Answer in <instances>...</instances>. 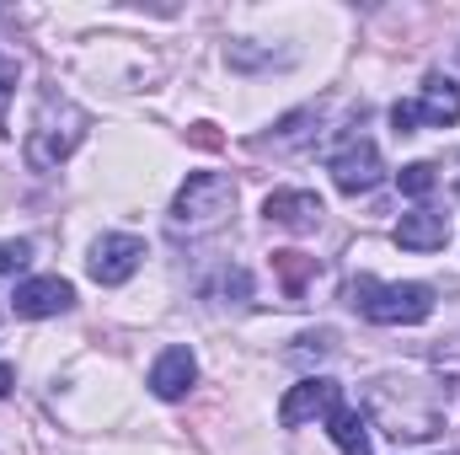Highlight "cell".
<instances>
[{
    "mask_svg": "<svg viewBox=\"0 0 460 455\" xmlns=\"http://www.w3.org/2000/svg\"><path fill=\"white\" fill-rule=\"evenodd\" d=\"M273 268H279L284 290L300 300V295H305V284H311V273H316V257H305V252H273Z\"/></svg>",
    "mask_w": 460,
    "mask_h": 455,
    "instance_id": "cell-14",
    "label": "cell"
},
{
    "mask_svg": "<svg viewBox=\"0 0 460 455\" xmlns=\"http://www.w3.org/2000/svg\"><path fill=\"white\" fill-rule=\"evenodd\" d=\"M338 402H343L338 380H327V375H305V380L279 402V424H284V429H300V424H311V418H327Z\"/></svg>",
    "mask_w": 460,
    "mask_h": 455,
    "instance_id": "cell-6",
    "label": "cell"
},
{
    "mask_svg": "<svg viewBox=\"0 0 460 455\" xmlns=\"http://www.w3.org/2000/svg\"><path fill=\"white\" fill-rule=\"evenodd\" d=\"M230 210H235V183L226 172H193L172 199V226L188 236H204V230L226 226Z\"/></svg>",
    "mask_w": 460,
    "mask_h": 455,
    "instance_id": "cell-3",
    "label": "cell"
},
{
    "mask_svg": "<svg viewBox=\"0 0 460 455\" xmlns=\"http://www.w3.org/2000/svg\"><path fill=\"white\" fill-rule=\"evenodd\" d=\"M380 150H375V139H364V134H353L343 150L332 156V183H338V193L348 199H358V193H369L375 183H380Z\"/></svg>",
    "mask_w": 460,
    "mask_h": 455,
    "instance_id": "cell-4",
    "label": "cell"
},
{
    "mask_svg": "<svg viewBox=\"0 0 460 455\" xmlns=\"http://www.w3.org/2000/svg\"><path fill=\"white\" fill-rule=\"evenodd\" d=\"M81 134H86V113L75 108V103H65V97H43L38 103V118H32V129H27V166L32 172H54L75 145H81Z\"/></svg>",
    "mask_w": 460,
    "mask_h": 455,
    "instance_id": "cell-2",
    "label": "cell"
},
{
    "mask_svg": "<svg viewBox=\"0 0 460 455\" xmlns=\"http://www.w3.org/2000/svg\"><path fill=\"white\" fill-rule=\"evenodd\" d=\"M322 134V108H300V113H289L268 139H257V150H273V156H289V150H300V145H311Z\"/></svg>",
    "mask_w": 460,
    "mask_h": 455,
    "instance_id": "cell-12",
    "label": "cell"
},
{
    "mask_svg": "<svg viewBox=\"0 0 460 455\" xmlns=\"http://www.w3.org/2000/svg\"><path fill=\"white\" fill-rule=\"evenodd\" d=\"M418 123H429V129H450V123H460V86L450 81V76H429V81H423Z\"/></svg>",
    "mask_w": 460,
    "mask_h": 455,
    "instance_id": "cell-11",
    "label": "cell"
},
{
    "mask_svg": "<svg viewBox=\"0 0 460 455\" xmlns=\"http://www.w3.org/2000/svg\"><path fill=\"white\" fill-rule=\"evenodd\" d=\"M16 317H59L75 306V284L59 279V273H43V279H22L16 295H11Z\"/></svg>",
    "mask_w": 460,
    "mask_h": 455,
    "instance_id": "cell-7",
    "label": "cell"
},
{
    "mask_svg": "<svg viewBox=\"0 0 460 455\" xmlns=\"http://www.w3.org/2000/svg\"><path fill=\"white\" fill-rule=\"evenodd\" d=\"M391 123H396V134H418V103H396Z\"/></svg>",
    "mask_w": 460,
    "mask_h": 455,
    "instance_id": "cell-17",
    "label": "cell"
},
{
    "mask_svg": "<svg viewBox=\"0 0 460 455\" xmlns=\"http://www.w3.org/2000/svg\"><path fill=\"white\" fill-rule=\"evenodd\" d=\"M434 183H439V166H434V161H412V166L396 172V188H402L407 199H429Z\"/></svg>",
    "mask_w": 460,
    "mask_h": 455,
    "instance_id": "cell-15",
    "label": "cell"
},
{
    "mask_svg": "<svg viewBox=\"0 0 460 455\" xmlns=\"http://www.w3.org/2000/svg\"><path fill=\"white\" fill-rule=\"evenodd\" d=\"M193 380H199L193 348H166V353L150 364V391H155L161 402H182V397L193 391Z\"/></svg>",
    "mask_w": 460,
    "mask_h": 455,
    "instance_id": "cell-9",
    "label": "cell"
},
{
    "mask_svg": "<svg viewBox=\"0 0 460 455\" xmlns=\"http://www.w3.org/2000/svg\"><path fill=\"white\" fill-rule=\"evenodd\" d=\"M262 215L284 230H316L322 215H327V204H322V193H311V188H279V193H268Z\"/></svg>",
    "mask_w": 460,
    "mask_h": 455,
    "instance_id": "cell-8",
    "label": "cell"
},
{
    "mask_svg": "<svg viewBox=\"0 0 460 455\" xmlns=\"http://www.w3.org/2000/svg\"><path fill=\"white\" fill-rule=\"evenodd\" d=\"M11 386H16V370H11V364H0V397H5Z\"/></svg>",
    "mask_w": 460,
    "mask_h": 455,
    "instance_id": "cell-18",
    "label": "cell"
},
{
    "mask_svg": "<svg viewBox=\"0 0 460 455\" xmlns=\"http://www.w3.org/2000/svg\"><path fill=\"white\" fill-rule=\"evenodd\" d=\"M348 300L380 327H418V322L434 317V290L429 284H380V279L358 273L348 284Z\"/></svg>",
    "mask_w": 460,
    "mask_h": 455,
    "instance_id": "cell-1",
    "label": "cell"
},
{
    "mask_svg": "<svg viewBox=\"0 0 460 455\" xmlns=\"http://www.w3.org/2000/svg\"><path fill=\"white\" fill-rule=\"evenodd\" d=\"M139 263H145V241L139 236H102L97 246H92V257H86V268H92V279L97 284H123V279H134L139 273Z\"/></svg>",
    "mask_w": 460,
    "mask_h": 455,
    "instance_id": "cell-5",
    "label": "cell"
},
{
    "mask_svg": "<svg viewBox=\"0 0 460 455\" xmlns=\"http://www.w3.org/2000/svg\"><path fill=\"white\" fill-rule=\"evenodd\" d=\"M450 455H460V451H450Z\"/></svg>",
    "mask_w": 460,
    "mask_h": 455,
    "instance_id": "cell-20",
    "label": "cell"
},
{
    "mask_svg": "<svg viewBox=\"0 0 460 455\" xmlns=\"http://www.w3.org/2000/svg\"><path fill=\"white\" fill-rule=\"evenodd\" d=\"M456 193H460V183H456Z\"/></svg>",
    "mask_w": 460,
    "mask_h": 455,
    "instance_id": "cell-19",
    "label": "cell"
},
{
    "mask_svg": "<svg viewBox=\"0 0 460 455\" xmlns=\"http://www.w3.org/2000/svg\"><path fill=\"white\" fill-rule=\"evenodd\" d=\"M32 263V241H0V279H16Z\"/></svg>",
    "mask_w": 460,
    "mask_h": 455,
    "instance_id": "cell-16",
    "label": "cell"
},
{
    "mask_svg": "<svg viewBox=\"0 0 460 455\" xmlns=\"http://www.w3.org/2000/svg\"><path fill=\"white\" fill-rule=\"evenodd\" d=\"M327 429H332V445L343 455H369V434H364L369 424H364L358 407H343V402H338V407L327 413Z\"/></svg>",
    "mask_w": 460,
    "mask_h": 455,
    "instance_id": "cell-13",
    "label": "cell"
},
{
    "mask_svg": "<svg viewBox=\"0 0 460 455\" xmlns=\"http://www.w3.org/2000/svg\"><path fill=\"white\" fill-rule=\"evenodd\" d=\"M445 241H450V215H439V210H412L396 226V246L402 252H439Z\"/></svg>",
    "mask_w": 460,
    "mask_h": 455,
    "instance_id": "cell-10",
    "label": "cell"
}]
</instances>
